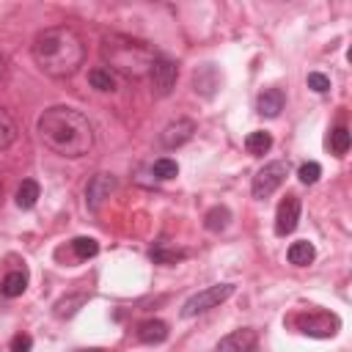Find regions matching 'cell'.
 I'll list each match as a JSON object with an SVG mask.
<instances>
[{"mask_svg": "<svg viewBox=\"0 0 352 352\" xmlns=\"http://www.w3.org/2000/svg\"><path fill=\"white\" fill-rule=\"evenodd\" d=\"M36 132L50 151L69 160L85 157L94 148V126L88 116L69 104L47 107L36 121Z\"/></svg>", "mask_w": 352, "mask_h": 352, "instance_id": "cell-1", "label": "cell"}, {"mask_svg": "<svg viewBox=\"0 0 352 352\" xmlns=\"http://www.w3.org/2000/svg\"><path fill=\"white\" fill-rule=\"evenodd\" d=\"M36 66L50 77H72L85 60V44L74 28L55 25L36 33L30 44Z\"/></svg>", "mask_w": 352, "mask_h": 352, "instance_id": "cell-2", "label": "cell"}, {"mask_svg": "<svg viewBox=\"0 0 352 352\" xmlns=\"http://www.w3.org/2000/svg\"><path fill=\"white\" fill-rule=\"evenodd\" d=\"M102 58L124 77L140 80V77H148V72L160 55L148 41H140V38H132L124 33H110L102 38Z\"/></svg>", "mask_w": 352, "mask_h": 352, "instance_id": "cell-3", "label": "cell"}, {"mask_svg": "<svg viewBox=\"0 0 352 352\" xmlns=\"http://www.w3.org/2000/svg\"><path fill=\"white\" fill-rule=\"evenodd\" d=\"M234 292H236L234 283H214V286H206V289L195 292V294L182 305V316H184V319H192V316H198V314H206V311L223 305Z\"/></svg>", "mask_w": 352, "mask_h": 352, "instance_id": "cell-4", "label": "cell"}, {"mask_svg": "<svg viewBox=\"0 0 352 352\" xmlns=\"http://www.w3.org/2000/svg\"><path fill=\"white\" fill-rule=\"evenodd\" d=\"M286 176H289V162H283V160L267 162L261 170H256L253 182H250V192H253V198H258V201L270 198V195L286 182Z\"/></svg>", "mask_w": 352, "mask_h": 352, "instance_id": "cell-5", "label": "cell"}, {"mask_svg": "<svg viewBox=\"0 0 352 352\" xmlns=\"http://www.w3.org/2000/svg\"><path fill=\"white\" fill-rule=\"evenodd\" d=\"M294 324L300 333H305L311 338H333L341 327V319L330 311H308V314L294 316Z\"/></svg>", "mask_w": 352, "mask_h": 352, "instance_id": "cell-6", "label": "cell"}, {"mask_svg": "<svg viewBox=\"0 0 352 352\" xmlns=\"http://www.w3.org/2000/svg\"><path fill=\"white\" fill-rule=\"evenodd\" d=\"M176 77H179V66L168 58H157V63L151 66L148 72V80H151V94L154 96H168L176 85Z\"/></svg>", "mask_w": 352, "mask_h": 352, "instance_id": "cell-7", "label": "cell"}, {"mask_svg": "<svg viewBox=\"0 0 352 352\" xmlns=\"http://www.w3.org/2000/svg\"><path fill=\"white\" fill-rule=\"evenodd\" d=\"M192 135H195V121H192V118H176V121H170V124L160 132V143H162V148H179V146H184Z\"/></svg>", "mask_w": 352, "mask_h": 352, "instance_id": "cell-8", "label": "cell"}, {"mask_svg": "<svg viewBox=\"0 0 352 352\" xmlns=\"http://www.w3.org/2000/svg\"><path fill=\"white\" fill-rule=\"evenodd\" d=\"M297 220H300V198L297 195H286L278 204V212H275V234L278 236L292 234L297 228Z\"/></svg>", "mask_w": 352, "mask_h": 352, "instance_id": "cell-9", "label": "cell"}, {"mask_svg": "<svg viewBox=\"0 0 352 352\" xmlns=\"http://www.w3.org/2000/svg\"><path fill=\"white\" fill-rule=\"evenodd\" d=\"M256 338H258V333L253 327H239V330H231L228 336H223L214 344V352H250L256 346Z\"/></svg>", "mask_w": 352, "mask_h": 352, "instance_id": "cell-10", "label": "cell"}, {"mask_svg": "<svg viewBox=\"0 0 352 352\" xmlns=\"http://www.w3.org/2000/svg\"><path fill=\"white\" fill-rule=\"evenodd\" d=\"M116 190V179L110 173H96L91 176V182L85 184V204L88 209H99L104 198H110V192Z\"/></svg>", "mask_w": 352, "mask_h": 352, "instance_id": "cell-11", "label": "cell"}, {"mask_svg": "<svg viewBox=\"0 0 352 352\" xmlns=\"http://www.w3.org/2000/svg\"><path fill=\"white\" fill-rule=\"evenodd\" d=\"M283 104H286V94H283L280 88H264V91L256 96V113L264 116V118L280 116Z\"/></svg>", "mask_w": 352, "mask_h": 352, "instance_id": "cell-12", "label": "cell"}, {"mask_svg": "<svg viewBox=\"0 0 352 352\" xmlns=\"http://www.w3.org/2000/svg\"><path fill=\"white\" fill-rule=\"evenodd\" d=\"M138 338L143 344H162L168 338V324L162 319H146L140 327H138Z\"/></svg>", "mask_w": 352, "mask_h": 352, "instance_id": "cell-13", "label": "cell"}, {"mask_svg": "<svg viewBox=\"0 0 352 352\" xmlns=\"http://www.w3.org/2000/svg\"><path fill=\"white\" fill-rule=\"evenodd\" d=\"M286 258H289V264H294V267H308V264L316 258V250H314V245H311L308 239H300V242H292V245H289Z\"/></svg>", "mask_w": 352, "mask_h": 352, "instance_id": "cell-14", "label": "cell"}, {"mask_svg": "<svg viewBox=\"0 0 352 352\" xmlns=\"http://www.w3.org/2000/svg\"><path fill=\"white\" fill-rule=\"evenodd\" d=\"M38 195H41L38 182H36V179H22V184L16 187L14 201H16V206H19V209H33V206H36V201H38Z\"/></svg>", "mask_w": 352, "mask_h": 352, "instance_id": "cell-15", "label": "cell"}, {"mask_svg": "<svg viewBox=\"0 0 352 352\" xmlns=\"http://www.w3.org/2000/svg\"><path fill=\"white\" fill-rule=\"evenodd\" d=\"M228 223H231V209L223 206V204H220V206H212V209L204 214V226H206V231H212V234L226 231Z\"/></svg>", "mask_w": 352, "mask_h": 352, "instance_id": "cell-16", "label": "cell"}, {"mask_svg": "<svg viewBox=\"0 0 352 352\" xmlns=\"http://www.w3.org/2000/svg\"><path fill=\"white\" fill-rule=\"evenodd\" d=\"M25 289H28V272L25 270H11L0 283V294L3 297H19Z\"/></svg>", "mask_w": 352, "mask_h": 352, "instance_id": "cell-17", "label": "cell"}, {"mask_svg": "<svg viewBox=\"0 0 352 352\" xmlns=\"http://www.w3.org/2000/svg\"><path fill=\"white\" fill-rule=\"evenodd\" d=\"M148 256H151L154 264H176V261L187 258V250H182V248H170L168 242H160V245L151 248Z\"/></svg>", "mask_w": 352, "mask_h": 352, "instance_id": "cell-18", "label": "cell"}, {"mask_svg": "<svg viewBox=\"0 0 352 352\" xmlns=\"http://www.w3.org/2000/svg\"><path fill=\"white\" fill-rule=\"evenodd\" d=\"M245 148H248V154L261 157V154H267L272 148V135L267 129H256V132H250L245 138Z\"/></svg>", "mask_w": 352, "mask_h": 352, "instance_id": "cell-19", "label": "cell"}, {"mask_svg": "<svg viewBox=\"0 0 352 352\" xmlns=\"http://www.w3.org/2000/svg\"><path fill=\"white\" fill-rule=\"evenodd\" d=\"M88 82H91V88H96V91H102V94L116 91V77H113V72L104 69V66L91 69V72H88Z\"/></svg>", "mask_w": 352, "mask_h": 352, "instance_id": "cell-20", "label": "cell"}, {"mask_svg": "<svg viewBox=\"0 0 352 352\" xmlns=\"http://www.w3.org/2000/svg\"><path fill=\"white\" fill-rule=\"evenodd\" d=\"M85 300H88V294H69V297L58 300V302H55V316H58V319H69V316H74V314L85 305Z\"/></svg>", "mask_w": 352, "mask_h": 352, "instance_id": "cell-21", "label": "cell"}, {"mask_svg": "<svg viewBox=\"0 0 352 352\" xmlns=\"http://www.w3.org/2000/svg\"><path fill=\"white\" fill-rule=\"evenodd\" d=\"M14 140H16V124H14V118L0 107V151H6Z\"/></svg>", "mask_w": 352, "mask_h": 352, "instance_id": "cell-22", "label": "cell"}, {"mask_svg": "<svg viewBox=\"0 0 352 352\" xmlns=\"http://www.w3.org/2000/svg\"><path fill=\"white\" fill-rule=\"evenodd\" d=\"M151 173H154V179L168 182V179H176V176H179V165H176V160H170V157H160V160L151 165Z\"/></svg>", "mask_w": 352, "mask_h": 352, "instance_id": "cell-23", "label": "cell"}, {"mask_svg": "<svg viewBox=\"0 0 352 352\" xmlns=\"http://www.w3.org/2000/svg\"><path fill=\"white\" fill-rule=\"evenodd\" d=\"M72 250H74L77 258L85 261V258H94L99 253V242L91 239V236H77V239H72Z\"/></svg>", "mask_w": 352, "mask_h": 352, "instance_id": "cell-24", "label": "cell"}, {"mask_svg": "<svg viewBox=\"0 0 352 352\" xmlns=\"http://www.w3.org/2000/svg\"><path fill=\"white\" fill-rule=\"evenodd\" d=\"M330 148H333L336 157H344L346 154V148H349V129L346 126H336L330 132Z\"/></svg>", "mask_w": 352, "mask_h": 352, "instance_id": "cell-25", "label": "cell"}, {"mask_svg": "<svg viewBox=\"0 0 352 352\" xmlns=\"http://www.w3.org/2000/svg\"><path fill=\"white\" fill-rule=\"evenodd\" d=\"M319 176H322V165L314 162V160H311V162H302L300 170H297V179H300L302 184H316Z\"/></svg>", "mask_w": 352, "mask_h": 352, "instance_id": "cell-26", "label": "cell"}, {"mask_svg": "<svg viewBox=\"0 0 352 352\" xmlns=\"http://www.w3.org/2000/svg\"><path fill=\"white\" fill-rule=\"evenodd\" d=\"M308 88H311L314 94H327V91H330V77L322 74V72H311V74H308Z\"/></svg>", "mask_w": 352, "mask_h": 352, "instance_id": "cell-27", "label": "cell"}, {"mask_svg": "<svg viewBox=\"0 0 352 352\" xmlns=\"http://www.w3.org/2000/svg\"><path fill=\"white\" fill-rule=\"evenodd\" d=\"M30 346H33V338L28 333H16L11 338V352H30Z\"/></svg>", "mask_w": 352, "mask_h": 352, "instance_id": "cell-28", "label": "cell"}, {"mask_svg": "<svg viewBox=\"0 0 352 352\" xmlns=\"http://www.w3.org/2000/svg\"><path fill=\"white\" fill-rule=\"evenodd\" d=\"M6 80H8V60L0 55V85H6Z\"/></svg>", "mask_w": 352, "mask_h": 352, "instance_id": "cell-29", "label": "cell"}, {"mask_svg": "<svg viewBox=\"0 0 352 352\" xmlns=\"http://www.w3.org/2000/svg\"><path fill=\"white\" fill-rule=\"evenodd\" d=\"M74 352H107V349H102V346H88V349H74Z\"/></svg>", "mask_w": 352, "mask_h": 352, "instance_id": "cell-30", "label": "cell"}, {"mask_svg": "<svg viewBox=\"0 0 352 352\" xmlns=\"http://www.w3.org/2000/svg\"><path fill=\"white\" fill-rule=\"evenodd\" d=\"M0 198H3V182H0Z\"/></svg>", "mask_w": 352, "mask_h": 352, "instance_id": "cell-31", "label": "cell"}]
</instances>
